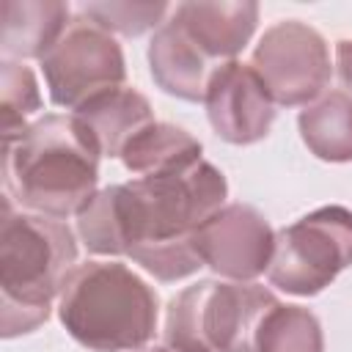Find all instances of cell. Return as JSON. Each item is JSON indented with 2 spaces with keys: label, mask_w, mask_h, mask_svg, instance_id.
Segmentation results:
<instances>
[{
  "label": "cell",
  "mask_w": 352,
  "mask_h": 352,
  "mask_svg": "<svg viewBox=\"0 0 352 352\" xmlns=\"http://www.w3.org/2000/svg\"><path fill=\"white\" fill-rule=\"evenodd\" d=\"M41 110L38 80L22 60L0 63V116H3V143L19 138L30 126V116Z\"/></svg>",
  "instance_id": "18"
},
{
  "label": "cell",
  "mask_w": 352,
  "mask_h": 352,
  "mask_svg": "<svg viewBox=\"0 0 352 352\" xmlns=\"http://www.w3.org/2000/svg\"><path fill=\"white\" fill-rule=\"evenodd\" d=\"M201 151H204L201 140L192 138L187 129L168 121H154L138 138L129 140V146L121 154V162L126 170L138 176H148L201 160Z\"/></svg>",
  "instance_id": "16"
},
{
  "label": "cell",
  "mask_w": 352,
  "mask_h": 352,
  "mask_svg": "<svg viewBox=\"0 0 352 352\" xmlns=\"http://www.w3.org/2000/svg\"><path fill=\"white\" fill-rule=\"evenodd\" d=\"M336 74L352 96V38H341L336 44Z\"/></svg>",
  "instance_id": "20"
},
{
  "label": "cell",
  "mask_w": 352,
  "mask_h": 352,
  "mask_svg": "<svg viewBox=\"0 0 352 352\" xmlns=\"http://www.w3.org/2000/svg\"><path fill=\"white\" fill-rule=\"evenodd\" d=\"M170 19L214 60L228 63L250 44L258 25L253 0H187L170 11Z\"/></svg>",
  "instance_id": "11"
},
{
  "label": "cell",
  "mask_w": 352,
  "mask_h": 352,
  "mask_svg": "<svg viewBox=\"0 0 352 352\" xmlns=\"http://www.w3.org/2000/svg\"><path fill=\"white\" fill-rule=\"evenodd\" d=\"M346 267H352V209L330 204L275 234L267 278L286 294L314 297Z\"/></svg>",
  "instance_id": "6"
},
{
  "label": "cell",
  "mask_w": 352,
  "mask_h": 352,
  "mask_svg": "<svg viewBox=\"0 0 352 352\" xmlns=\"http://www.w3.org/2000/svg\"><path fill=\"white\" fill-rule=\"evenodd\" d=\"M50 102L66 110H80L91 99L116 91L126 80V60L113 33L99 28L85 14L72 16L55 47L38 60Z\"/></svg>",
  "instance_id": "7"
},
{
  "label": "cell",
  "mask_w": 352,
  "mask_h": 352,
  "mask_svg": "<svg viewBox=\"0 0 352 352\" xmlns=\"http://www.w3.org/2000/svg\"><path fill=\"white\" fill-rule=\"evenodd\" d=\"M72 22L60 0H6L3 3V60L44 58Z\"/></svg>",
  "instance_id": "13"
},
{
  "label": "cell",
  "mask_w": 352,
  "mask_h": 352,
  "mask_svg": "<svg viewBox=\"0 0 352 352\" xmlns=\"http://www.w3.org/2000/svg\"><path fill=\"white\" fill-rule=\"evenodd\" d=\"M170 11L173 8L168 3H129V0L126 3L107 0V3H85L82 6V14L88 19H94L107 33H118L126 38L143 36L146 30H157Z\"/></svg>",
  "instance_id": "19"
},
{
  "label": "cell",
  "mask_w": 352,
  "mask_h": 352,
  "mask_svg": "<svg viewBox=\"0 0 352 352\" xmlns=\"http://www.w3.org/2000/svg\"><path fill=\"white\" fill-rule=\"evenodd\" d=\"M157 292L121 261L77 264L63 280L58 319L91 352H138L157 333Z\"/></svg>",
  "instance_id": "4"
},
{
  "label": "cell",
  "mask_w": 352,
  "mask_h": 352,
  "mask_svg": "<svg viewBox=\"0 0 352 352\" xmlns=\"http://www.w3.org/2000/svg\"><path fill=\"white\" fill-rule=\"evenodd\" d=\"M102 148L74 113H47L3 143L6 195L25 212L77 217L99 192Z\"/></svg>",
  "instance_id": "2"
},
{
  "label": "cell",
  "mask_w": 352,
  "mask_h": 352,
  "mask_svg": "<svg viewBox=\"0 0 352 352\" xmlns=\"http://www.w3.org/2000/svg\"><path fill=\"white\" fill-rule=\"evenodd\" d=\"M220 66L226 63H214L170 16L148 41V69L157 88L182 102H204Z\"/></svg>",
  "instance_id": "12"
},
{
  "label": "cell",
  "mask_w": 352,
  "mask_h": 352,
  "mask_svg": "<svg viewBox=\"0 0 352 352\" xmlns=\"http://www.w3.org/2000/svg\"><path fill=\"white\" fill-rule=\"evenodd\" d=\"M138 352H176V349H170L168 344H154V346H143V349H138Z\"/></svg>",
  "instance_id": "21"
},
{
  "label": "cell",
  "mask_w": 352,
  "mask_h": 352,
  "mask_svg": "<svg viewBox=\"0 0 352 352\" xmlns=\"http://www.w3.org/2000/svg\"><path fill=\"white\" fill-rule=\"evenodd\" d=\"M228 182L212 162L102 187L77 214L80 242L96 256H126L162 283L195 275L204 261L195 231L226 206Z\"/></svg>",
  "instance_id": "1"
},
{
  "label": "cell",
  "mask_w": 352,
  "mask_h": 352,
  "mask_svg": "<svg viewBox=\"0 0 352 352\" xmlns=\"http://www.w3.org/2000/svg\"><path fill=\"white\" fill-rule=\"evenodd\" d=\"M206 118L214 135L231 146H253L264 140L275 121V102L250 63L228 60L212 77L206 91Z\"/></svg>",
  "instance_id": "10"
},
{
  "label": "cell",
  "mask_w": 352,
  "mask_h": 352,
  "mask_svg": "<svg viewBox=\"0 0 352 352\" xmlns=\"http://www.w3.org/2000/svg\"><path fill=\"white\" fill-rule=\"evenodd\" d=\"M77 267L74 231L47 214L14 209L3 195L0 214V333L16 338L50 319L52 300Z\"/></svg>",
  "instance_id": "3"
},
{
  "label": "cell",
  "mask_w": 352,
  "mask_h": 352,
  "mask_svg": "<svg viewBox=\"0 0 352 352\" xmlns=\"http://www.w3.org/2000/svg\"><path fill=\"white\" fill-rule=\"evenodd\" d=\"M195 250L212 272L228 280H253L272 264L275 231L256 206L226 204L195 231Z\"/></svg>",
  "instance_id": "9"
},
{
  "label": "cell",
  "mask_w": 352,
  "mask_h": 352,
  "mask_svg": "<svg viewBox=\"0 0 352 352\" xmlns=\"http://www.w3.org/2000/svg\"><path fill=\"white\" fill-rule=\"evenodd\" d=\"M278 297L253 280H198L165 314V344L176 352H256V336Z\"/></svg>",
  "instance_id": "5"
},
{
  "label": "cell",
  "mask_w": 352,
  "mask_h": 352,
  "mask_svg": "<svg viewBox=\"0 0 352 352\" xmlns=\"http://www.w3.org/2000/svg\"><path fill=\"white\" fill-rule=\"evenodd\" d=\"M74 116L94 132L102 157H118V160L129 146V140L157 121L151 102L138 88H126V85L91 99L88 104L74 110Z\"/></svg>",
  "instance_id": "14"
},
{
  "label": "cell",
  "mask_w": 352,
  "mask_h": 352,
  "mask_svg": "<svg viewBox=\"0 0 352 352\" xmlns=\"http://www.w3.org/2000/svg\"><path fill=\"white\" fill-rule=\"evenodd\" d=\"M297 129L308 151L322 162H352V96L324 91L297 116Z\"/></svg>",
  "instance_id": "15"
},
{
  "label": "cell",
  "mask_w": 352,
  "mask_h": 352,
  "mask_svg": "<svg viewBox=\"0 0 352 352\" xmlns=\"http://www.w3.org/2000/svg\"><path fill=\"white\" fill-rule=\"evenodd\" d=\"M256 352H324L322 322L302 305H272L264 316Z\"/></svg>",
  "instance_id": "17"
},
{
  "label": "cell",
  "mask_w": 352,
  "mask_h": 352,
  "mask_svg": "<svg viewBox=\"0 0 352 352\" xmlns=\"http://www.w3.org/2000/svg\"><path fill=\"white\" fill-rule=\"evenodd\" d=\"M250 69L280 107H305L316 102L333 77L324 36L300 19L270 25L253 47Z\"/></svg>",
  "instance_id": "8"
}]
</instances>
